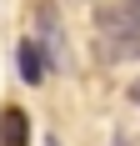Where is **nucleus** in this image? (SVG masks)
Returning a JSON list of instances; mask_svg holds the SVG:
<instances>
[{
  "label": "nucleus",
  "instance_id": "1",
  "mask_svg": "<svg viewBox=\"0 0 140 146\" xmlns=\"http://www.w3.org/2000/svg\"><path fill=\"white\" fill-rule=\"evenodd\" d=\"M35 20H40V50L50 56V66H65V35H60L55 5H40V10H35Z\"/></svg>",
  "mask_w": 140,
  "mask_h": 146
},
{
  "label": "nucleus",
  "instance_id": "2",
  "mask_svg": "<svg viewBox=\"0 0 140 146\" xmlns=\"http://www.w3.org/2000/svg\"><path fill=\"white\" fill-rule=\"evenodd\" d=\"M15 60H20V81H25V86H40L45 76H50V56H45L35 40L20 45V50H15Z\"/></svg>",
  "mask_w": 140,
  "mask_h": 146
},
{
  "label": "nucleus",
  "instance_id": "3",
  "mask_svg": "<svg viewBox=\"0 0 140 146\" xmlns=\"http://www.w3.org/2000/svg\"><path fill=\"white\" fill-rule=\"evenodd\" d=\"M0 146H30V116L20 106L0 111Z\"/></svg>",
  "mask_w": 140,
  "mask_h": 146
},
{
  "label": "nucleus",
  "instance_id": "4",
  "mask_svg": "<svg viewBox=\"0 0 140 146\" xmlns=\"http://www.w3.org/2000/svg\"><path fill=\"white\" fill-rule=\"evenodd\" d=\"M45 146H60V141H55V136H45Z\"/></svg>",
  "mask_w": 140,
  "mask_h": 146
}]
</instances>
